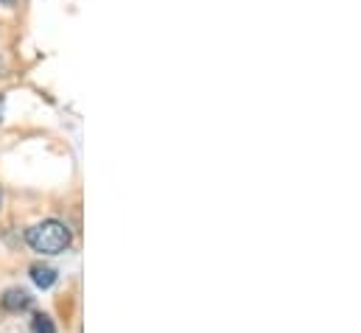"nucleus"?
Returning a JSON list of instances; mask_svg holds the SVG:
<instances>
[{
  "instance_id": "1",
  "label": "nucleus",
  "mask_w": 361,
  "mask_h": 333,
  "mask_svg": "<svg viewBox=\"0 0 361 333\" xmlns=\"http://www.w3.org/2000/svg\"><path fill=\"white\" fill-rule=\"evenodd\" d=\"M25 241L28 247L39 255H59L71 247L73 241V233L68 224L56 222V219H48V222H39L34 224L28 233H25Z\"/></svg>"
},
{
  "instance_id": "5",
  "label": "nucleus",
  "mask_w": 361,
  "mask_h": 333,
  "mask_svg": "<svg viewBox=\"0 0 361 333\" xmlns=\"http://www.w3.org/2000/svg\"><path fill=\"white\" fill-rule=\"evenodd\" d=\"M0 205H3V190H0Z\"/></svg>"
},
{
  "instance_id": "2",
  "label": "nucleus",
  "mask_w": 361,
  "mask_h": 333,
  "mask_svg": "<svg viewBox=\"0 0 361 333\" xmlns=\"http://www.w3.org/2000/svg\"><path fill=\"white\" fill-rule=\"evenodd\" d=\"M3 305H6L8 311H25V308L31 305V294H28L25 289H8V291L3 294Z\"/></svg>"
},
{
  "instance_id": "4",
  "label": "nucleus",
  "mask_w": 361,
  "mask_h": 333,
  "mask_svg": "<svg viewBox=\"0 0 361 333\" xmlns=\"http://www.w3.org/2000/svg\"><path fill=\"white\" fill-rule=\"evenodd\" d=\"M31 333H56L54 320H51L48 314H37V317L31 320Z\"/></svg>"
},
{
  "instance_id": "3",
  "label": "nucleus",
  "mask_w": 361,
  "mask_h": 333,
  "mask_svg": "<svg viewBox=\"0 0 361 333\" xmlns=\"http://www.w3.org/2000/svg\"><path fill=\"white\" fill-rule=\"evenodd\" d=\"M31 280L39 286V289H51L54 283H56V269H51V266H31Z\"/></svg>"
}]
</instances>
